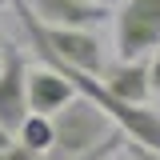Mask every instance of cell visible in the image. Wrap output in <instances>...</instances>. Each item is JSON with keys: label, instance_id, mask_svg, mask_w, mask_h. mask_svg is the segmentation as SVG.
I'll return each mask as SVG.
<instances>
[{"label": "cell", "instance_id": "6da1fadb", "mask_svg": "<svg viewBox=\"0 0 160 160\" xmlns=\"http://www.w3.org/2000/svg\"><path fill=\"white\" fill-rule=\"evenodd\" d=\"M112 132H116V120L76 92V100H68L52 116V148L44 160H76L84 152L100 148Z\"/></svg>", "mask_w": 160, "mask_h": 160}, {"label": "cell", "instance_id": "7a4b0ae2", "mask_svg": "<svg viewBox=\"0 0 160 160\" xmlns=\"http://www.w3.org/2000/svg\"><path fill=\"white\" fill-rule=\"evenodd\" d=\"M160 48V0H124L116 12V56L144 60Z\"/></svg>", "mask_w": 160, "mask_h": 160}, {"label": "cell", "instance_id": "3957f363", "mask_svg": "<svg viewBox=\"0 0 160 160\" xmlns=\"http://www.w3.org/2000/svg\"><path fill=\"white\" fill-rule=\"evenodd\" d=\"M24 116H28V64L24 52L8 40L0 52V124L16 136Z\"/></svg>", "mask_w": 160, "mask_h": 160}, {"label": "cell", "instance_id": "277c9868", "mask_svg": "<svg viewBox=\"0 0 160 160\" xmlns=\"http://www.w3.org/2000/svg\"><path fill=\"white\" fill-rule=\"evenodd\" d=\"M76 100V88L60 76L56 68H48L40 60V68L32 72L28 68V112H40V116H56L60 108Z\"/></svg>", "mask_w": 160, "mask_h": 160}, {"label": "cell", "instance_id": "5b68a950", "mask_svg": "<svg viewBox=\"0 0 160 160\" xmlns=\"http://www.w3.org/2000/svg\"><path fill=\"white\" fill-rule=\"evenodd\" d=\"M28 8L44 24H60V28H92L108 16V8L96 0H28Z\"/></svg>", "mask_w": 160, "mask_h": 160}, {"label": "cell", "instance_id": "8992f818", "mask_svg": "<svg viewBox=\"0 0 160 160\" xmlns=\"http://www.w3.org/2000/svg\"><path fill=\"white\" fill-rule=\"evenodd\" d=\"M100 84L124 104H144L152 84H148V64L144 60H116V64H104Z\"/></svg>", "mask_w": 160, "mask_h": 160}, {"label": "cell", "instance_id": "52a82bcc", "mask_svg": "<svg viewBox=\"0 0 160 160\" xmlns=\"http://www.w3.org/2000/svg\"><path fill=\"white\" fill-rule=\"evenodd\" d=\"M16 140L24 148H32L40 156H48V148H52V116H40V112H28L24 124L16 128Z\"/></svg>", "mask_w": 160, "mask_h": 160}, {"label": "cell", "instance_id": "ba28073f", "mask_svg": "<svg viewBox=\"0 0 160 160\" xmlns=\"http://www.w3.org/2000/svg\"><path fill=\"white\" fill-rule=\"evenodd\" d=\"M0 160H44V156H40V152H32V148H24L20 140H12V144L0 152Z\"/></svg>", "mask_w": 160, "mask_h": 160}, {"label": "cell", "instance_id": "9c48e42d", "mask_svg": "<svg viewBox=\"0 0 160 160\" xmlns=\"http://www.w3.org/2000/svg\"><path fill=\"white\" fill-rule=\"evenodd\" d=\"M124 152H128L132 160H160L156 148H148V144H140V140H124Z\"/></svg>", "mask_w": 160, "mask_h": 160}, {"label": "cell", "instance_id": "30bf717a", "mask_svg": "<svg viewBox=\"0 0 160 160\" xmlns=\"http://www.w3.org/2000/svg\"><path fill=\"white\" fill-rule=\"evenodd\" d=\"M148 84H152V92H160V52H156V60L148 64Z\"/></svg>", "mask_w": 160, "mask_h": 160}, {"label": "cell", "instance_id": "8fae6325", "mask_svg": "<svg viewBox=\"0 0 160 160\" xmlns=\"http://www.w3.org/2000/svg\"><path fill=\"white\" fill-rule=\"evenodd\" d=\"M12 140H16V136H12V132H8V128H4V124H0V152H4V148H8V144H12Z\"/></svg>", "mask_w": 160, "mask_h": 160}, {"label": "cell", "instance_id": "7c38bea8", "mask_svg": "<svg viewBox=\"0 0 160 160\" xmlns=\"http://www.w3.org/2000/svg\"><path fill=\"white\" fill-rule=\"evenodd\" d=\"M4 44H8V40H4V32H0V52H4Z\"/></svg>", "mask_w": 160, "mask_h": 160}, {"label": "cell", "instance_id": "4fadbf2b", "mask_svg": "<svg viewBox=\"0 0 160 160\" xmlns=\"http://www.w3.org/2000/svg\"><path fill=\"white\" fill-rule=\"evenodd\" d=\"M4 4H8V0H0V8H4Z\"/></svg>", "mask_w": 160, "mask_h": 160}]
</instances>
